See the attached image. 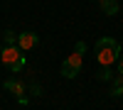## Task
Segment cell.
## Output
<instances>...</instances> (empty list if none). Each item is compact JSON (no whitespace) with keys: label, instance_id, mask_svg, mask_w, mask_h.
I'll use <instances>...</instances> for the list:
<instances>
[{"label":"cell","instance_id":"obj_1","mask_svg":"<svg viewBox=\"0 0 123 110\" xmlns=\"http://www.w3.org/2000/svg\"><path fill=\"white\" fill-rule=\"evenodd\" d=\"M121 56V44L113 37H101L96 42V61L101 66H111L113 61H118Z\"/></svg>","mask_w":123,"mask_h":110},{"label":"cell","instance_id":"obj_2","mask_svg":"<svg viewBox=\"0 0 123 110\" xmlns=\"http://www.w3.org/2000/svg\"><path fill=\"white\" fill-rule=\"evenodd\" d=\"M20 52H22V49H20L17 44H12V47H5L3 54H0V61H3L12 73H17L20 68L25 66V61H22V56H20Z\"/></svg>","mask_w":123,"mask_h":110},{"label":"cell","instance_id":"obj_3","mask_svg":"<svg viewBox=\"0 0 123 110\" xmlns=\"http://www.w3.org/2000/svg\"><path fill=\"white\" fill-rule=\"evenodd\" d=\"M79 71H81V54L74 52L71 56L64 59V64H62V76L64 78H76Z\"/></svg>","mask_w":123,"mask_h":110},{"label":"cell","instance_id":"obj_4","mask_svg":"<svg viewBox=\"0 0 123 110\" xmlns=\"http://www.w3.org/2000/svg\"><path fill=\"white\" fill-rule=\"evenodd\" d=\"M37 34L35 32H22V34H17V47L22 49V52H27V49H32L35 44H37Z\"/></svg>","mask_w":123,"mask_h":110},{"label":"cell","instance_id":"obj_5","mask_svg":"<svg viewBox=\"0 0 123 110\" xmlns=\"http://www.w3.org/2000/svg\"><path fill=\"white\" fill-rule=\"evenodd\" d=\"M5 91H10V93H15V95L20 98V95L25 93V86L20 83V81H15V78H12V81H5Z\"/></svg>","mask_w":123,"mask_h":110},{"label":"cell","instance_id":"obj_6","mask_svg":"<svg viewBox=\"0 0 123 110\" xmlns=\"http://www.w3.org/2000/svg\"><path fill=\"white\" fill-rule=\"evenodd\" d=\"M101 10H104V15H118V0H104Z\"/></svg>","mask_w":123,"mask_h":110},{"label":"cell","instance_id":"obj_7","mask_svg":"<svg viewBox=\"0 0 123 110\" xmlns=\"http://www.w3.org/2000/svg\"><path fill=\"white\" fill-rule=\"evenodd\" d=\"M111 95H123V76H116L113 78V86H111Z\"/></svg>","mask_w":123,"mask_h":110},{"label":"cell","instance_id":"obj_8","mask_svg":"<svg viewBox=\"0 0 123 110\" xmlns=\"http://www.w3.org/2000/svg\"><path fill=\"white\" fill-rule=\"evenodd\" d=\"M5 47H12V44H17V34L15 32H10V29H7V32H5Z\"/></svg>","mask_w":123,"mask_h":110},{"label":"cell","instance_id":"obj_9","mask_svg":"<svg viewBox=\"0 0 123 110\" xmlns=\"http://www.w3.org/2000/svg\"><path fill=\"white\" fill-rule=\"evenodd\" d=\"M113 78V73L108 71V66H101V71H98V81H111Z\"/></svg>","mask_w":123,"mask_h":110},{"label":"cell","instance_id":"obj_10","mask_svg":"<svg viewBox=\"0 0 123 110\" xmlns=\"http://www.w3.org/2000/svg\"><path fill=\"white\" fill-rule=\"evenodd\" d=\"M74 52H76V54H84V52H86V44H84V42H76Z\"/></svg>","mask_w":123,"mask_h":110},{"label":"cell","instance_id":"obj_11","mask_svg":"<svg viewBox=\"0 0 123 110\" xmlns=\"http://www.w3.org/2000/svg\"><path fill=\"white\" fill-rule=\"evenodd\" d=\"M118 73L123 76V59H121V61H118Z\"/></svg>","mask_w":123,"mask_h":110},{"label":"cell","instance_id":"obj_12","mask_svg":"<svg viewBox=\"0 0 123 110\" xmlns=\"http://www.w3.org/2000/svg\"><path fill=\"white\" fill-rule=\"evenodd\" d=\"M96 3H104V0H96Z\"/></svg>","mask_w":123,"mask_h":110}]
</instances>
